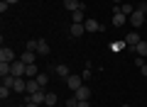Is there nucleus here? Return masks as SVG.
<instances>
[{
  "instance_id": "30",
  "label": "nucleus",
  "mask_w": 147,
  "mask_h": 107,
  "mask_svg": "<svg viewBox=\"0 0 147 107\" xmlns=\"http://www.w3.org/2000/svg\"><path fill=\"white\" fill-rule=\"evenodd\" d=\"M76 107H91V102L88 100H79V105H76Z\"/></svg>"
},
{
  "instance_id": "31",
  "label": "nucleus",
  "mask_w": 147,
  "mask_h": 107,
  "mask_svg": "<svg viewBox=\"0 0 147 107\" xmlns=\"http://www.w3.org/2000/svg\"><path fill=\"white\" fill-rule=\"evenodd\" d=\"M25 107H39V105H37V102H32V100H27V97H25Z\"/></svg>"
},
{
  "instance_id": "9",
  "label": "nucleus",
  "mask_w": 147,
  "mask_h": 107,
  "mask_svg": "<svg viewBox=\"0 0 147 107\" xmlns=\"http://www.w3.org/2000/svg\"><path fill=\"white\" fill-rule=\"evenodd\" d=\"M12 92H27V78H15V83H12Z\"/></svg>"
},
{
  "instance_id": "28",
  "label": "nucleus",
  "mask_w": 147,
  "mask_h": 107,
  "mask_svg": "<svg viewBox=\"0 0 147 107\" xmlns=\"http://www.w3.org/2000/svg\"><path fill=\"white\" fill-rule=\"evenodd\" d=\"M7 7H10V5H7L5 0H3V3H0V12H3V15H5V12H7Z\"/></svg>"
},
{
  "instance_id": "8",
  "label": "nucleus",
  "mask_w": 147,
  "mask_h": 107,
  "mask_svg": "<svg viewBox=\"0 0 147 107\" xmlns=\"http://www.w3.org/2000/svg\"><path fill=\"white\" fill-rule=\"evenodd\" d=\"M74 95H76V100H91V88H88V85L84 83V85H81L79 90L74 92Z\"/></svg>"
},
{
  "instance_id": "7",
  "label": "nucleus",
  "mask_w": 147,
  "mask_h": 107,
  "mask_svg": "<svg viewBox=\"0 0 147 107\" xmlns=\"http://www.w3.org/2000/svg\"><path fill=\"white\" fill-rule=\"evenodd\" d=\"M69 34H71V37H84V34H88V32H86L84 25H79V22H71V27H69Z\"/></svg>"
},
{
  "instance_id": "4",
  "label": "nucleus",
  "mask_w": 147,
  "mask_h": 107,
  "mask_svg": "<svg viewBox=\"0 0 147 107\" xmlns=\"http://www.w3.org/2000/svg\"><path fill=\"white\" fill-rule=\"evenodd\" d=\"M0 61H5V63L17 61V58H15V51H12L10 46H3V49H0Z\"/></svg>"
},
{
  "instance_id": "23",
  "label": "nucleus",
  "mask_w": 147,
  "mask_h": 107,
  "mask_svg": "<svg viewBox=\"0 0 147 107\" xmlns=\"http://www.w3.org/2000/svg\"><path fill=\"white\" fill-rule=\"evenodd\" d=\"M37 83H39L42 88H47V83H49V76H47V73H39V76H37Z\"/></svg>"
},
{
  "instance_id": "27",
  "label": "nucleus",
  "mask_w": 147,
  "mask_h": 107,
  "mask_svg": "<svg viewBox=\"0 0 147 107\" xmlns=\"http://www.w3.org/2000/svg\"><path fill=\"white\" fill-rule=\"evenodd\" d=\"M91 76H93V73H91V68H84V73H81V78H84V80H88Z\"/></svg>"
},
{
  "instance_id": "25",
  "label": "nucleus",
  "mask_w": 147,
  "mask_h": 107,
  "mask_svg": "<svg viewBox=\"0 0 147 107\" xmlns=\"http://www.w3.org/2000/svg\"><path fill=\"white\" fill-rule=\"evenodd\" d=\"M76 105H79V100H76V95H71L66 100V107H76Z\"/></svg>"
},
{
  "instance_id": "12",
  "label": "nucleus",
  "mask_w": 147,
  "mask_h": 107,
  "mask_svg": "<svg viewBox=\"0 0 147 107\" xmlns=\"http://www.w3.org/2000/svg\"><path fill=\"white\" fill-rule=\"evenodd\" d=\"M44 97H47V92H44V90H39V92H32V95H27V100L37 102V105L42 107V105H44Z\"/></svg>"
},
{
  "instance_id": "36",
  "label": "nucleus",
  "mask_w": 147,
  "mask_h": 107,
  "mask_svg": "<svg viewBox=\"0 0 147 107\" xmlns=\"http://www.w3.org/2000/svg\"><path fill=\"white\" fill-rule=\"evenodd\" d=\"M145 25H147V20H145Z\"/></svg>"
},
{
  "instance_id": "29",
  "label": "nucleus",
  "mask_w": 147,
  "mask_h": 107,
  "mask_svg": "<svg viewBox=\"0 0 147 107\" xmlns=\"http://www.w3.org/2000/svg\"><path fill=\"white\" fill-rule=\"evenodd\" d=\"M142 63H145V56H137V58H135V66H137V68H140V66H142Z\"/></svg>"
},
{
  "instance_id": "26",
  "label": "nucleus",
  "mask_w": 147,
  "mask_h": 107,
  "mask_svg": "<svg viewBox=\"0 0 147 107\" xmlns=\"http://www.w3.org/2000/svg\"><path fill=\"white\" fill-rule=\"evenodd\" d=\"M27 51H37V39H30V41H27Z\"/></svg>"
},
{
  "instance_id": "2",
  "label": "nucleus",
  "mask_w": 147,
  "mask_h": 107,
  "mask_svg": "<svg viewBox=\"0 0 147 107\" xmlns=\"http://www.w3.org/2000/svg\"><path fill=\"white\" fill-rule=\"evenodd\" d=\"M84 83H86V80L81 78V73H71V76L66 78V85H69V90H74V92L79 90V88L84 85Z\"/></svg>"
},
{
  "instance_id": "35",
  "label": "nucleus",
  "mask_w": 147,
  "mask_h": 107,
  "mask_svg": "<svg viewBox=\"0 0 147 107\" xmlns=\"http://www.w3.org/2000/svg\"><path fill=\"white\" fill-rule=\"evenodd\" d=\"M123 107H130V105H123Z\"/></svg>"
},
{
  "instance_id": "19",
  "label": "nucleus",
  "mask_w": 147,
  "mask_h": 107,
  "mask_svg": "<svg viewBox=\"0 0 147 107\" xmlns=\"http://www.w3.org/2000/svg\"><path fill=\"white\" fill-rule=\"evenodd\" d=\"M59 102V97L54 95V92H47V97H44V107H54Z\"/></svg>"
},
{
  "instance_id": "14",
  "label": "nucleus",
  "mask_w": 147,
  "mask_h": 107,
  "mask_svg": "<svg viewBox=\"0 0 147 107\" xmlns=\"http://www.w3.org/2000/svg\"><path fill=\"white\" fill-rule=\"evenodd\" d=\"M39 76V68H37V63H27L25 68V78H37Z\"/></svg>"
},
{
  "instance_id": "34",
  "label": "nucleus",
  "mask_w": 147,
  "mask_h": 107,
  "mask_svg": "<svg viewBox=\"0 0 147 107\" xmlns=\"http://www.w3.org/2000/svg\"><path fill=\"white\" fill-rule=\"evenodd\" d=\"M113 3H115V5H118V3H123V0H113Z\"/></svg>"
},
{
  "instance_id": "16",
  "label": "nucleus",
  "mask_w": 147,
  "mask_h": 107,
  "mask_svg": "<svg viewBox=\"0 0 147 107\" xmlns=\"http://www.w3.org/2000/svg\"><path fill=\"white\" fill-rule=\"evenodd\" d=\"M54 73H57V76H61V78H69V76H71V71H69L66 63H59V66L54 68Z\"/></svg>"
},
{
  "instance_id": "6",
  "label": "nucleus",
  "mask_w": 147,
  "mask_h": 107,
  "mask_svg": "<svg viewBox=\"0 0 147 107\" xmlns=\"http://www.w3.org/2000/svg\"><path fill=\"white\" fill-rule=\"evenodd\" d=\"M140 41H142V39H140V34H137V32H132V34H125V46H127L130 51L135 49V46L140 44Z\"/></svg>"
},
{
  "instance_id": "24",
  "label": "nucleus",
  "mask_w": 147,
  "mask_h": 107,
  "mask_svg": "<svg viewBox=\"0 0 147 107\" xmlns=\"http://www.w3.org/2000/svg\"><path fill=\"white\" fill-rule=\"evenodd\" d=\"M12 83H15V76H3V85L12 88Z\"/></svg>"
},
{
  "instance_id": "15",
  "label": "nucleus",
  "mask_w": 147,
  "mask_h": 107,
  "mask_svg": "<svg viewBox=\"0 0 147 107\" xmlns=\"http://www.w3.org/2000/svg\"><path fill=\"white\" fill-rule=\"evenodd\" d=\"M71 22H79V25H84V22H86V20H84V5H81L79 10L71 12Z\"/></svg>"
},
{
  "instance_id": "3",
  "label": "nucleus",
  "mask_w": 147,
  "mask_h": 107,
  "mask_svg": "<svg viewBox=\"0 0 147 107\" xmlns=\"http://www.w3.org/2000/svg\"><path fill=\"white\" fill-rule=\"evenodd\" d=\"M125 20H127V17L123 15V10L118 5H113V27H123V25H125Z\"/></svg>"
},
{
  "instance_id": "33",
  "label": "nucleus",
  "mask_w": 147,
  "mask_h": 107,
  "mask_svg": "<svg viewBox=\"0 0 147 107\" xmlns=\"http://www.w3.org/2000/svg\"><path fill=\"white\" fill-rule=\"evenodd\" d=\"M7 5H17V3H20V0H5Z\"/></svg>"
},
{
  "instance_id": "18",
  "label": "nucleus",
  "mask_w": 147,
  "mask_h": 107,
  "mask_svg": "<svg viewBox=\"0 0 147 107\" xmlns=\"http://www.w3.org/2000/svg\"><path fill=\"white\" fill-rule=\"evenodd\" d=\"M34 58H37V51H25L20 56V61H25V63H34Z\"/></svg>"
},
{
  "instance_id": "10",
  "label": "nucleus",
  "mask_w": 147,
  "mask_h": 107,
  "mask_svg": "<svg viewBox=\"0 0 147 107\" xmlns=\"http://www.w3.org/2000/svg\"><path fill=\"white\" fill-rule=\"evenodd\" d=\"M37 54H39V56H49V54H52V49H49V44L44 39H37Z\"/></svg>"
},
{
  "instance_id": "13",
  "label": "nucleus",
  "mask_w": 147,
  "mask_h": 107,
  "mask_svg": "<svg viewBox=\"0 0 147 107\" xmlns=\"http://www.w3.org/2000/svg\"><path fill=\"white\" fill-rule=\"evenodd\" d=\"M84 5L81 0H64V10H69V12H74V10H79V7Z\"/></svg>"
},
{
  "instance_id": "32",
  "label": "nucleus",
  "mask_w": 147,
  "mask_h": 107,
  "mask_svg": "<svg viewBox=\"0 0 147 107\" xmlns=\"http://www.w3.org/2000/svg\"><path fill=\"white\" fill-rule=\"evenodd\" d=\"M140 73H142V76L147 78V63H142V66H140Z\"/></svg>"
},
{
  "instance_id": "22",
  "label": "nucleus",
  "mask_w": 147,
  "mask_h": 107,
  "mask_svg": "<svg viewBox=\"0 0 147 107\" xmlns=\"http://www.w3.org/2000/svg\"><path fill=\"white\" fill-rule=\"evenodd\" d=\"M120 10H123V15H132V12H135V5H130V3H123V7H120Z\"/></svg>"
},
{
  "instance_id": "1",
  "label": "nucleus",
  "mask_w": 147,
  "mask_h": 107,
  "mask_svg": "<svg viewBox=\"0 0 147 107\" xmlns=\"http://www.w3.org/2000/svg\"><path fill=\"white\" fill-rule=\"evenodd\" d=\"M145 20H147V12L140 10V7H135V12L130 15V25L132 27H142V25H145Z\"/></svg>"
},
{
  "instance_id": "20",
  "label": "nucleus",
  "mask_w": 147,
  "mask_h": 107,
  "mask_svg": "<svg viewBox=\"0 0 147 107\" xmlns=\"http://www.w3.org/2000/svg\"><path fill=\"white\" fill-rule=\"evenodd\" d=\"M132 51H135V54H140V56H147V41H140Z\"/></svg>"
},
{
  "instance_id": "17",
  "label": "nucleus",
  "mask_w": 147,
  "mask_h": 107,
  "mask_svg": "<svg viewBox=\"0 0 147 107\" xmlns=\"http://www.w3.org/2000/svg\"><path fill=\"white\" fill-rule=\"evenodd\" d=\"M84 27H86V32H88V34H93V32H98V29H100V25H98L96 20H86V22H84Z\"/></svg>"
},
{
  "instance_id": "5",
  "label": "nucleus",
  "mask_w": 147,
  "mask_h": 107,
  "mask_svg": "<svg viewBox=\"0 0 147 107\" xmlns=\"http://www.w3.org/2000/svg\"><path fill=\"white\" fill-rule=\"evenodd\" d=\"M25 68H27L25 61H12V76L15 78H25Z\"/></svg>"
},
{
  "instance_id": "11",
  "label": "nucleus",
  "mask_w": 147,
  "mask_h": 107,
  "mask_svg": "<svg viewBox=\"0 0 147 107\" xmlns=\"http://www.w3.org/2000/svg\"><path fill=\"white\" fill-rule=\"evenodd\" d=\"M39 90H44V88L37 83V78H27V95H32V92H39Z\"/></svg>"
},
{
  "instance_id": "21",
  "label": "nucleus",
  "mask_w": 147,
  "mask_h": 107,
  "mask_svg": "<svg viewBox=\"0 0 147 107\" xmlns=\"http://www.w3.org/2000/svg\"><path fill=\"white\" fill-rule=\"evenodd\" d=\"M10 92H12V88H7V85H0V100L5 102L7 97H10Z\"/></svg>"
}]
</instances>
